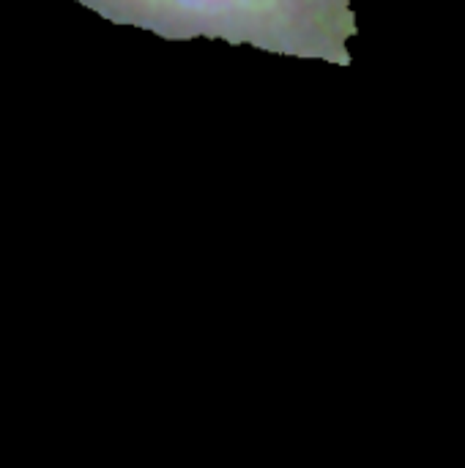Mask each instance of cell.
I'll return each mask as SVG.
<instances>
[{
  "label": "cell",
  "mask_w": 465,
  "mask_h": 468,
  "mask_svg": "<svg viewBox=\"0 0 465 468\" xmlns=\"http://www.w3.org/2000/svg\"><path fill=\"white\" fill-rule=\"evenodd\" d=\"M112 25L167 41L211 38L282 58L351 66L359 22L351 0H74Z\"/></svg>",
  "instance_id": "cell-1"
}]
</instances>
